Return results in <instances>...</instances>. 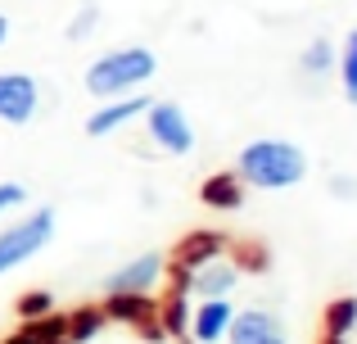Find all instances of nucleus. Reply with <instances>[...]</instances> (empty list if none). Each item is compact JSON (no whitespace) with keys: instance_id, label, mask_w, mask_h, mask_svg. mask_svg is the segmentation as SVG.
I'll return each instance as SVG.
<instances>
[{"instance_id":"nucleus-22","label":"nucleus","mask_w":357,"mask_h":344,"mask_svg":"<svg viewBox=\"0 0 357 344\" xmlns=\"http://www.w3.org/2000/svg\"><path fill=\"white\" fill-rule=\"evenodd\" d=\"M27 186L23 181H0V222L9 218V213H18V209H27Z\"/></svg>"},{"instance_id":"nucleus-20","label":"nucleus","mask_w":357,"mask_h":344,"mask_svg":"<svg viewBox=\"0 0 357 344\" xmlns=\"http://www.w3.org/2000/svg\"><path fill=\"white\" fill-rule=\"evenodd\" d=\"M231 258H236V267H240V272H249V276L271 272V249H267V245H258V240L231 245Z\"/></svg>"},{"instance_id":"nucleus-21","label":"nucleus","mask_w":357,"mask_h":344,"mask_svg":"<svg viewBox=\"0 0 357 344\" xmlns=\"http://www.w3.org/2000/svg\"><path fill=\"white\" fill-rule=\"evenodd\" d=\"M50 313H59L54 308V294L50 290H23L14 299V317L18 322H36V317H50Z\"/></svg>"},{"instance_id":"nucleus-7","label":"nucleus","mask_w":357,"mask_h":344,"mask_svg":"<svg viewBox=\"0 0 357 344\" xmlns=\"http://www.w3.org/2000/svg\"><path fill=\"white\" fill-rule=\"evenodd\" d=\"M163 281H167V254L149 249V254L127 258L105 276V294H154Z\"/></svg>"},{"instance_id":"nucleus-14","label":"nucleus","mask_w":357,"mask_h":344,"mask_svg":"<svg viewBox=\"0 0 357 344\" xmlns=\"http://www.w3.org/2000/svg\"><path fill=\"white\" fill-rule=\"evenodd\" d=\"M280 331V317L271 308H236V317H231V331H227V344H262L267 336H276Z\"/></svg>"},{"instance_id":"nucleus-25","label":"nucleus","mask_w":357,"mask_h":344,"mask_svg":"<svg viewBox=\"0 0 357 344\" xmlns=\"http://www.w3.org/2000/svg\"><path fill=\"white\" fill-rule=\"evenodd\" d=\"M262 344H289V340H285V331H276V336H267Z\"/></svg>"},{"instance_id":"nucleus-6","label":"nucleus","mask_w":357,"mask_h":344,"mask_svg":"<svg viewBox=\"0 0 357 344\" xmlns=\"http://www.w3.org/2000/svg\"><path fill=\"white\" fill-rule=\"evenodd\" d=\"M41 114V82L23 68L0 73V123L5 127H32Z\"/></svg>"},{"instance_id":"nucleus-13","label":"nucleus","mask_w":357,"mask_h":344,"mask_svg":"<svg viewBox=\"0 0 357 344\" xmlns=\"http://www.w3.org/2000/svg\"><path fill=\"white\" fill-rule=\"evenodd\" d=\"M190 308H195V299L181 285H172V290L158 299V327H163L167 340H176V344L190 340Z\"/></svg>"},{"instance_id":"nucleus-19","label":"nucleus","mask_w":357,"mask_h":344,"mask_svg":"<svg viewBox=\"0 0 357 344\" xmlns=\"http://www.w3.org/2000/svg\"><path fill=\"white\" fill-rule=\"evenodd\" d=\"M100 18H105V14H100L96 0H82V5L68 14V23H63V36H68V41H91L96 27H100Z\"/></svg>"},{"instance_id":"nucleus-8","label":"nucleus","mask_w":357,"mask_h":344,"mask_svg":"<svg viewBox=\"0 0 357 344\" xmlns=\"http://www.w3.org/2000/svg\"><path fill=\"white\" fill-rule=\"evenodd\" d=\"M149 91H131V96H114V100H100L96 109L86 114V123H82V132L91 136V141H105V136L122 132L127 123H136L140 114L149 109Z\"/></svg>"},{"instance_id":"nucleus-4","label":"nucleus","mask_w":357,"mask_h":344,"mask_svg":"<svg viewBox=\"0 0 357 344\" xmlns=\"http://www.w3.org/2000/svg\"><path fill=\"white\" fill-rule=\"evenodd\" d=\"M145 136L154 141V150L172 154V159H190L195 145H199V132H195L190 114H185L176 100H149L145 114Z\"/></svg>"},{"instance_id":"nucleus-17","label":"nucleus","mask_w":357,"mask_h":344,"mask_svg":"<svg viewBox=\"0 0 357 344\" xmlns=\"http://www.w3.org/2000/svg\"><path fill=\"white\" fill-rule=\"evenodd\" d=\"M321 331H326V336H335V340H349L353 336V331H357V294H340V299L326 304Z\"/></svg>"},{"instance_id":"nucleus-16","label":"nucleus","mask_w":357,"mask_h":344,"mask_svg":"<svg viewBox=\"0 0 357 344\" xmlns=\"http://www.w3.org/2000/svg\"><path fill=\"white\" fill-rule=\"evenodd\" d=\"M335 59H340V45L326 41V36H312L298 50V73L303 77H326V73H335Z\"/></svg>"},{"instance_id":"nucleus-10","label":"nucleus","mask_w":357,"mask_h":344,"mask_svg":"<svg viewBox=\"0 0 357 344\" xmlns=\"http://www.w3.org/2000/svg\"><path fill=\"white\" fill-rule=\"evenodd\" d=\"M231 317H236L231 294H222V299H199L190 308V340L185 344H227Z\"/></svg>"},{"instance_id":"nucleus-12","label":"nucleus","mask_w":357,"mask_h":344,"mask_svg":"<svg viewBox=\"0 0 357 344\" xmlns=\"http://www.w3.org/2000/svg\"><path fill=\"white\" fill-rule=\"evenodd\" d=\"M105 317L127 331L158 322V294H105Z\"/></svg>"},{"instance_id":"nucleus-3","label":"nucleus","mask_w":357,"mask_h":344,"mask_svg":"<svg viewBox=\"0 0 357 344\" xmlns=\"http://www.w3.org/2000/svg\"><path fill=\"white\" fill-rule=\"evenodd\" d=\"M54 227H59V218H54L50 204H36V209L23 213L18 222H5V227H0V276L18 272L23 263H32L54 240Z\"/></svg>"},{"instance_id":"nucleus-9","label":"nucleus","mask_w":357,"mask_h":344,"mask_svg":"<svg viewBox=\"0 0 357 344\" xmlns=\"http://www.w3.org/2000/svg\"><path fill=\"white\" fill-rule=\"evenodd\" d=\"M240 276L244 272L236 267V258L218 254V258H208L204 267H195V272L185 276V290H190V299H222V294H236Z\"/></svg>"},{"instance_id":"nucleus-26","label":"nucleus","mask_w":357,"mask_h":344,"mask_svg":"<svg viewBox=\"0 0 357 344\" xmlns=\"http://www.w3.org/2000/svg\"><path fill=\"white\" fill-rule=\"evenodd\" d=\"M321 344H349V340H335V336H321Z\"/></svg>"},{"instance_id":"nucleus-2","label":"nucleus","mask_w":357,"mask_h":344,"mask_svg":"<svg viewBox=\"0 0 357 344\" xmlns=\"http://www.w3.org/2000/svg\"><path fill=\"white\" fill-rule=\"evenodd\" d=\"M158 77V54L149 45H114V50L96 54L82 73V87L96 100H114V96H131V91H145Z\"/></svg>"},{"instance_id":"nucleus-23","label":"nucleus","mask_w":357,"mask_h":344,"mask_svg":"<svg viewBox=\"0 0 357 344\" xmlns=\"http://www.w3.org/2000/svg\"><path fill=\"white\" fill-rule=\"evenodd\" d=\"M331 195H335V200H357V177L335 172V177H331Z\"/></svg>"},{"instance_id":"nucleus-18","label":"nucleus","mask_w":357,"mask_h":344,"mask_svg":"<svg viewBox=\"0 0 357 344\" xmlns=\"http://www.w3.org/2000/svg\"><path fill=\"white\" fill-rule=\"evenodd\" d=\"M335 77L349 105H357V27H349L340 41V59H335Z\"/></svg>"},{"instance_id":"nucleus-11","label":"nucleus","mask_w":357,"mask_h":344,"mask_svg":"<svg viewBox=\"0 0 357 344\" xmlns=\"http://www.w3.org/2000/svg\"><path fill=\"white\" fill-rule=\"evenodd\" d=\"M244 195H249V186L240 181L236 168H222V172H208L199 181V204L213 213H240L244 209Z\"/></svg>"},{"instance_id":"nucleus-1","label":"nucleus","mask_w":357,"mask_h":344,"mask_svg":"<svg viewBox=\"0 0 357 344\" xmlns=\"http://www.w3.org/2000/svg\"><path fill=\"white\" fill-rule=\"evenodd\" d=\"M236 172L249 190H294V186L307 181L312 163H307V150L298 141H285V136H253V141L240 145L236 154Z\"/></svg>"},{"instance_id":"nucleus-24","label":"nucleus","mask_w":357,"mask_h":344,"mask_svg":"<svg viewBox=\"0 0 357 344\" xmlns=\"http://www.w3.org/2000/svg\"><path fill=\"white\" fill-rule=\"evenodd\" d=\"M9 36H14V23H9V14H0V50L9 45Z\"/></svg>"},{"instance_id":"nucleus-5","label":"nucleus","mask_w":357,"mask_h":344,"mask_svg":"<svg viewBox=\"0 0 357 344\" xmlns=\"http://www.w3.org/2000/svg\"><path fill=\"white\" fill-rule=\"evenodd\" d=\"M218 254H231V236L227 231H213V227L185 231V236L176 240V249L167 254V285H181L185 290V276H190L195 267H204L208 258H218Z\"/></svg>"},{"instance_id":"nucleus-15","label":"nucleus","mask_w":357,"mask_h":344,"mask_svg":"<svg viewBox=\"0 0 357 344\" xmlns=\"http://www.w3.org/2000/svg\"><path fill=\"white\" fill-rule=\"evenodd\" d=\"M105 327H109L105 304H77V308L63 313V336H68V344H91Z\"/></svg>"}]
</instances>
